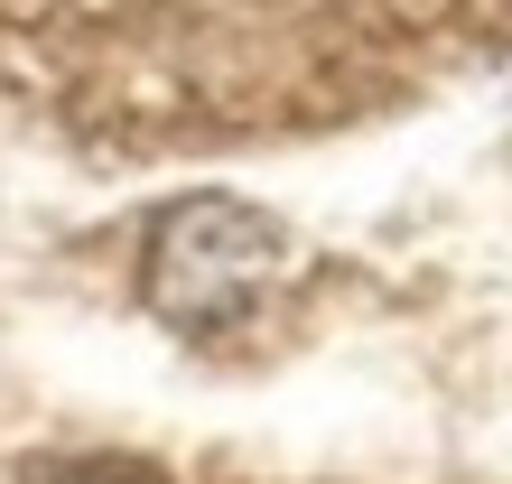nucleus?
Masks as SVG:
<instances>
[{"instance_id": "1", "label": "nucleus", "mask_w": 512, "mask_h": 484, "mask_svg": "<svg viewBox=\"0 0 512 484\" xmlns=\"http://www.w3.org/2000/svg\"><path fill=\"white\" fill-rule=\"evenodd\" d=\"M289 280H298L289 224L243 205V196H177L149 224V252H140V298L168 326H187V336L252 326Z\"/></svg>"}, {"instance_id": "2", "label": "nucleus", "mask_w": 512, "mask_h": 484, "mask_svg": "<svg viewBox=\"0 0 512 484\" xmlns=\"http://www.w3.org/2000/svg\"><path fill=\"white\" fill-rule=\"evenodd\" d=\"M56 484H168L159 466H66Z\"/></svg>"}]
</instances>
